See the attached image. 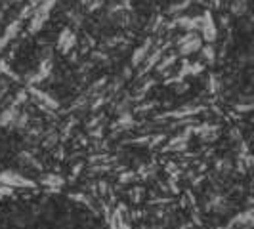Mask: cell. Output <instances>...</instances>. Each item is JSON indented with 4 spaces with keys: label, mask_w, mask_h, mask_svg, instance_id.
<instances>
[{
    "label": "cell",
    "mask_w": 254,
    "mask_h": 229,
    "mask_svg": "<svg viewBox=\"0 0 254 229\" xmlns=\"http://www.w3.org/2000/svg\"><path fill=\"white\" fill-rule=\"evenodd\" d=\"M199 52H201V56H203L204 61L214 63V57H216L214 54H216V52H214V48H212V44H208V46H201V50Z\"/></svg>",
    "instance_id": "obj_9"
},
{
    "label": "cell",
    "mask_w": 254,
    "mask_h": 229,
    "mask_svg": "<svg viewBox=\"0 0 254 229\" xmlns=\"http://www.w3.org/2000/svg\"><path fill=\"white\" fill-rule=\"evenodd\" d=\"M29 92H31V96L37 100V103L42 107V109H46V111H56V109L60 107L58 100H54L50 94H46V92H42V90L35 88V86H31Z\"/></svg>",
    "instance_id": "obj_4"
},
{
    "label": "cell",
    "mask_w": 254,
    "mask_h": 229,
    "mask_svg": "<svg viewBox=\"0 0 254 229\" xmlns=\"http://www.w3.org/2000/svg\"><path fill=\"white\" fill-rule=\"evenodd\" d=\"M19 31H21V19L17 17V19H13L12 23L6 27L4 35L0 37V50H2V48H4V46H6L8 42H12L13 38L17 37V33H19Z\"/></svg>",
    "instance_id": "obj_6"
},
{
    "label": "cell",
    "mask_w": 254,
    "mask_h": 229,
    "mask_svg": "<svg viewBox=\"0 0 254 229\" xmlns=\"http://www.w3.org/2000/svg\"><path fill=\"white\" fill-rule=\"evenodd\" d=\"M0 183L2 185H8V187H35L37 183L33 181V179L25 178V176H21V174H17V172H10V170H6V172H0Z\"/></svg>",
    "instance_id": "obj_1"
},
{
    "label": "cell",
    "mask_w": 254,
    "mask_h": 229,
    "mask_svg": "<svg viewBox=\"0 0 254 229\" xmlns=\"http://www.w3.org/2000/svg\"><path fill=\"white\" fill-rule=\"evenodd\" d=\"M199 31H201V37L208 42V44H212L218 37V27L214 23V17H212V13L206 12L201 15V23H199Z\"/></svg>",
    "instance_id": "obj_2"
},
{
    "label": "cell",
    "mask_w": 254,
    "mask_h": 229,
    "mask_svg": "<svg viewBox=\"0 0 254 229\" xmlns=\"http://www.w3.org/2000/svg\"><path fill=\"white\" fill-rule=\"evenodd\" d=\"M203 46V40L197 33H186V37H182L178 40V52L182 56H190L195 52L201 50Z\"/></svg>",
    "instance_id": "obj_3"
},
{
    "label": "cell",
    "mask_w": 254,
    "mask_h": 229,
    "mask_svg": "<svg viewBox=\"0 0 254 229\" xmlns=\"http://www.w3.org/2000/svg\"><path fill=\"white\" fill-rule=\"evenodd\" d=\"M76 44V37L75 33L71 31V29H64L62 33H60V38H58V50L67 54V52H71V48Z\"/></svg>",
    "instance_id": "obj_5"
},
{
    "label": "cell",
    "mask_w": 254,
    "mask_h": 229,
    "mask_svg": "<svg viewBox=\"0 0 254 229\" xmlns=\"http://www.w3.org/2000/svg\"><path fill=\"white\" fill-rule=\"evenodd\" d=\"M40 183L46 185V187H50V189H56V187H62L64 185V179L60 178V176H56V174H46L44 178L40 179Z\"/></svg>",
    "instance_id": "obj_8"
},
{
    "label": "cell",
    "mask_w": 254,
    "mask_h": 229,
    "mask_svg": "<svg viewBox=\"0 0 254 229\" xmlns=\"http://www.w3.org/2000/svg\"><path fill=\"white\" fill-rule=\"evenodd\" d=\"M149 48H151V40L143 42L140 48L134 52V56H132V65H140L141 61L147 57V54H149Z\"/></svg>",
    "instance_id": "obj_7"
}]
</instances>
